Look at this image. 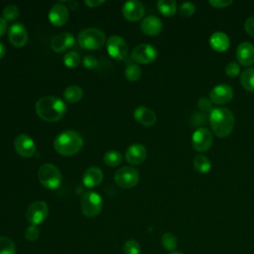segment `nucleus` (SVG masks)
Masks as SVG:
<instances>
[{
  "label": "nucleus",
  "mask_w": 254,
  "mask_h": 254,
  "mask_svg": "<svg viewBox=\"0 0 254 254\" xmlns=\"http://www.w3.org/2000/svg\"><path fill=\"white\" fill-rule=\"evenodd\" d=\"M37 114L44 120L55 122L60 120L65 113V103L57 96L46 95L41 97L35 105Z\"/></svg>",
  "instance_id": "f257e3e1"
},
{
  "label": "nucleus",
  "mask_w": 254,
  "mask_h": 254,
  "mask_svg": "<svg viewBox=\"0 0 254 254\" xmlns=\"http://www.w3.org/2000/svg\"><path fill=\"white\" fill-rule=\"evenodd\" d=\"M209 123L213 133L217 137L225 138L233 130L234 117L229 109L224 107H217L210 111Z\"/></svg>",
  "instance_id": "f03ea898"
},
{
  "label": "nucleus",
  "mask_w": 254,
  "mask_h": 254,
  "mask_svg": "<svg viewBox=\"0 0 254 254\" xmlns=\"http://www.w3.org/2000/svg\"><path fill=\"white\" fill-rule=\"evenodd\" d=\"M82 146V137L73 130H66L60 133L54 141L56 151L63 156H72L79 152Z\"/></svg>",
  "instance_id": "7ed1b4c3"
},
{
  "label": "nucleus",
  "mask_w": 254,
  "mask_h": 254,
  "mask_svg": "<svg viewBox=\"0 0 254 254\" xmlns=\"http://www.w3.org/2000/svg\"><path fill=\"white\" fill-rule=\"evenodd\" d=\"M78 44L86 50H97L101 48L105 41V34L96 28H86L79 32L77 36Z\"/></svg>",
  "instance_id": "20e7f679"
},
{
  "label": "nucleus",
  "mask_w": 254,
  "mask_h": 254,
  "mask_svg": "<svg viewBox=\"0 0 254 254\" xmlns=\"http://www.w3.org/2000/svg\"><path fill=\"white\" fill-rule=\"evenodd\" d=\"M38 178L40 183L49 190H55L62 184V173L57 166L47 163L40 167L38 171Z\"/></svg>",
  "instance_id": "39448f33"
},
{
  "label": "nucleus",
  "mask_w": 254,
  "mask_h": 254,
  "mask_svg": "<svg viewBox=\"0 0 254 254\" xmlns=\"http://www.w3.org/2000/svg\"><path fill=\"white\" fill-rule=\"evenodd\" d=\"M102 206H103L102 198L95 191L88 190L81 197V200H80L81 211L87 217L97 216L101 212Z\"/></svg>",
  "instance_id": "423d86ee"
},
{
  "label": "nucleus",
  "mask_w": 254,
  "mask_h": 254,
  "mask_svg": "<svg viewBox=\"0 0 254 254\" xmlns=\"http://www.w3.org/2000/svg\"><path fill=\"white\" fill-rule=\"evenodd\" d=\"M140 176L137 169L130 166H124L117 170L114 176L116 185L122 189H130L136 186L139 182Z\"/></svg>",
  "instance_id": "0eeeda50"
},
{
  "label": "nucleus",
  "mask_w": 254,
  "mask_h": 254,
  "mask_svg": "<svg viewBox=\"0 0 254 254\" xmlns=\"http://www.w3.org/2000/svg\"><path fill=\"white\" fill-rule=\"evenodd\" d=\"M49 207L43 200H36L32 202L26 211V218L31 225H38L42 223L48 216Z\"/></svg>",
  "instance_id": "6e6552de"
},
{
  "label": "nucleus",
  "mask_w": 254,
  "mask_h": 254,
  "mask_svg": "<svg viewBox=\"0 0 254 254\" xmlns=\"http://www.w3.org/2000/svg\"><path fill=\"white\" fill-rule=\"evenodd\" d=\"M106 49L109 56L118 61L124 60L128 56L129 52L126 41L122 37L117 35H113L108 38L106 43Z\"/></svg>",
  "instance_id": "1a4fd4ad"
},
{
  "label": "nucleus",
  "mask_w": 254,
  "mask_h": 254,
  "mask_svg": "<svg viewBox=\"0 0 254 254\" xmlns=\"http://www.w3.org/2000/svg\"><path fill=\"white\" fill-rule=\"evenodd\" d=\"M156 48L150 44H141L136 46L131 52V59L138 64H150L157 58Z\"/></svg>",
  "instance_id": "9d476101"
},
{
  "label": "nucleus",
  "mask_w": 254,
  "mask_h": 254,
  "mask_svg": "<svg viewBox=\"0 0 254 254\" xmlns=\"http://www.w3.org/2000/svg\"><path fill=\"white\" fill-rule=\"evenodd\" d=\"M212 141H213V136L211 132L204 127H200L196 129L191 136L192 147L197 152L207 151L212 145Z\"/></svg>",
  "instance_id": "9b49d317"
},
{
  "label": "nucleus",
  "mask_w": 254,
  "mask_h": 254,
  "mask_svg": "<svg viewBox=\"0 0 254 254\" xmlns=\"http://www.w3.org/2000/svg\"><path fill=\"white\" fill-rule=\"evenodd\" d=\"M14 147L16 152L24 158H30L36 154L34 141L27 134H19L14 140Z\"/></svg>",
  "instance_id": "f8f14e48"
},
{
  "label": "nucleus",
  "mask_w": 254,
  "mask_h": 254,
  "mask_svg": "<svg viewBox=\"0 0 254 254\" xmlns=\"http://www.w3.org/2000/svg\"><path fill=\"white\" fill-rule=\"evenodd\" d=\"M8 37L10 43L17 47L21 48L25 46L28 42V32L26 27L22 23H14L10 26L8 31Z\"/></svg>",
  "instance_id": "ddd939ff"
},
{
  "label": "nucleus",
  "mask_w": 254,
  "mask_h": 254,
  "mask_svg": "<svg viewBox=\"0 0 254 254\" xmlns=\"http://www.w3.org/2000/svg\"><path fill=\"white\" fill-rule=\"evenodd\" d=\"M209 97L212 103L214 104H225L229 102L233 97V89L230 85L222 83L214 86L210 93Z\"/></svg>",
  "instance_id": "4468645a"
},
{
  "label": "nucleus",
  "mask_w": 254,
  "mask_h": 254,
  "mask_svg": "<svg viewBox=\"0 0 254 254\" xmlns=\"http://www.w3.org/2000/svg\"><path fill=\"white\" fill-rule=\"evenodd\" d=\"M123 16L129 21L140 20L145 13L143 4L137 0H130L123 4L122 6Z\"/></svg>",
  "instance_id": "2eb2a0df"
},
{
  "label": "nucleus",
  "mask_w": 254,
  "mask_h": 254,
  "mask_svg": "<svg viewBox=\"0 0 254 254\" xmlns=\"http://www.w3.org/2000/svg\"><path fill=\"white\" fill-rule=\"evenodd\" d=\"M74 45V37L71 33L64 32L55 36L51 42V48L56 53H62Z\"/></svg>",
  "instance_id": "dca6fc26"
},
{
  "label": "nucleus",
  "mask_w": 254,
  "mask_h": 254,
  "mask_svg": "<svg viewBox=\"0 0 254 254\" xmlns=\"http://www.w3.org/2000/svg\"><path fill=\"white\" fill-rule=\"evenodd\" d=\"M236 59L242 65H251L254 64V46L248 42H243L236 49Z\"/></svg>",
  "instance_id": "f3484780"
},
{
  "label": "nucleus",
  "mask_w": 254,
  "mask_h": 254,
  "mask_svg": "<svg viewBox=\"0 0 254 254\" xmlns=\"http://www.w3.org/2000/svg\"><path fill=\"white\" fill-rule=\"evenodd\" d=\"M49 20L55 26H63L68 20V10L62 3H56L49 12Z\"/></svg>",
  "instance_id": "a211bd4d"
},
{
  "label": "nucleus",
  "mask_w": 254,
  "mask_h": 254,
  "mask_svg": "<svg viewBox=\"0 0 254 254\" xmlns=\"http://www.w3.org/2000/svg\"><path fill=\"white\" fill-rule=\"evenodd\" d=\"M125 157H126L127 162H129L130 164L139 165L146 160L147 150L143 145H141L139 143L132 144L126 150Z\"/></svg>",
  "instance_id": "6ab92c4d"
},
{
  "label": "nucleus",
  "mask_w": 254,
  "mask_h": 254,
  "mask_svg": "<svg viewBox=\"0 0 254 254\" xmlns=\"http://www.w3.org/2000/svg\"><path fill=\"white\" fill-rule=\"evenodd\" d=\"M163 29V24L160 18L154 15L147 16L141 22V30L144 34L149 36H156L161 33Z\"/></svg>",
  "instance_id": "aec40b11"
},
{
  "label": "nucleus",
  "mask_w": 254,
  "mask_h": 254,
  "mask_svg": "<svg viewBox=\"0 0 254 254\" xmlns=\"http://www.w3.org/2000/svg\"><path fill=\"white\" fill-rule=\"evenodd\" d=\"M103 180V173L101 169L97 167H89L85 170L82 176L83 185L87 188H94L98 186Z\"/></svg>",
  "instance_id": "412c9836"
},
{
  "label": "nucleus",
  "mask_w": 254,
  "mask_h": 254,
  "mask_svg": "<svg viewBox=\"0 0 254 254\" xmlns=\"http://www.w3.org/2000/svg\"><path fill=\"white\" fill-rule=\"evenodd\" d=\"M133 115L134 118L144 126H152L157 120L156 113L146 106H138L134 110Z\"/></svg>",
  "instance_id": "4be33fe9"
},
{
  "label": "nucleus",
  "mask_w": 254,
  "mask_h": 254,
  "mask_svg": "<svg viewBox=\"0 0 254 254\" xmlns=\"http://www.w3.org/2000/svg\"><path fill=\"white\" fill-rule=\"evenodd\" d=\"M210 47L216 52H225L230 45L229 38L222 32H215L209 38Z\"/></svg>",
  "instance_id": "5701e85b"
},
{
  "label": "nucleus",
  "mask_w": 254,
  "mask_h": 254,
  "mask_svg": "<svg viewBox=\"0 0 254 254\" xmlns=\"http://www.w3.org/2000/svg\"><path fill=\"white\" fill-rule=\"evenodd\" d=\"M82 95H83V91H82L81 87H79L78 85H75V84L67 86L64 91V97L69 103L77 102L78 100L81 99Z\"/></svg>",
  "instance_id": "b1692460"
},
{
  "label": "nucleus",
  "mask_w": 254,
  "mask_h": 254,
  "mask_svg": "<svg viewBox=\"0 0 254 254\" xmlns=\"http://www.w3.org/2000/svg\"><path fill=\"white\" fill-rule=\"evenodd\" d=\"M157 8L165 17H172L177 12V3L173 0H160L157 3Z\"/></svg>",
  "instance_id": "393cba45"
},
{
  "label": "nucleus",
  "mask_w": 254,
  "mask_h": 254,
  "mask_svg": "<svg viewBox=\"0 0 254 254\" xmlns=\"http://www.w3.org/2000/svg\"><path fill=\"white\" fill-rule=\"evenodd\" d=\"M240 81L243 88L254 92V67L245 69L240 76Z\"/></svg>",
  "instance_id": "a878e982"
},
{
  "label": "nucleus",
  "mask_w": 254,
  "mask_h": 254,
  "mask_svg": "<svg viewBox=\"0 0 254 254\" xmlns=\"http://www.w3.org/2000/svg\"><path fill=\"white\" fill-rule=\"evenodd\" d=\"M193 167L200 174H206L211 168V163L209 159L203 155H197L193 159Z\"/></svg>",
  "instance_id": "bb28decb"
},
{
  "label": "nucleus",
  "mask_w": 254,
  "mask_h": 254,
  "mask_svg": "<svg viewBox=\"0 0 254 254\" xmlns=\"http://www.w3.org/2000/svg\"><path fill=\"white\" fill-rule=\"evenodd\" d=\"M104 163L109 167H116L122 162V155L116 150H110L104 154Z\"/></svg>",
  "instance_id": "cd10ccee"
},
{
  "label": "nucleus",
  "mask_w": 254,
  "mask_h": 254,
  "mask_svg": "<svg viewBox=\"0 0 254 254\" xmlns=\"http://www.w3.org/2000/svg\"><path fill=\"white\" fill-rule=\"evenodd\" d=\"M125 77L130 81L138 80L141 77L142 71L138 64H127L125 70H124Z\"/></svg>",
  "instance_id": "c85d7f7f"
},
{
  "label": "nucleus",
  "mask_w": 254,
  "mask_h": 254,
  "mask_svg": "<svg viewBox=\"0 0 254 254\" xmlns=\"http://www.w3.org/2000/svg\"><path fill=\"white\" fill-rule=\"evenodd\" d=\"M16 245L14 241L6 236H0V254H15Z\"/></svg>",
  "instance_id": "c756f323"
},
{
  "label": "nucleus",
  "mask_w": 254,
  "mask_h": 254,
  "mask_svg": "<svg viewBox=\"0 0 254 254\" xmlns=\"http://www.w3.org/2000/svg\"><path fill=\"white\" fill-rule=\"evenodd\" d=\"M162 245L167 251L173 252L177 248V245H178L177 237L171 232L164 233L162 236Z\"/></svg>",
  "instance_id": "7c9ffc66"
},
{
  "label": "nucleus",
  "mask_w": 254,
  "mask_h": 254,
  "mask_svg": "<svg viewBox=\"0 0 254 254\" xmlns=\"http://www.w3.org/2000/svg\"><path fill=\"white\" fill-rule=\"evenodd\" d=\"M64 64V65H66L67 67H75L79 64L80 63V56L77 52H67L64 58H63Z\"/></svg>",
  "instance_id": "2f4dec72"
},
{
  "label": "nucleus",
  "mask_w": 254,
  "mask_h": 254,
  "mask_svg": "<svg viewBox=\"0 0 254 254\" xmlns=\"http://www.w3.org/2000/svg\"><path fill=\"white\" fill-rule=\"evenodd\" d=\"M2 14H3V18L6 21H12V20H15L18 18L19 14H20V10L16 5L10 4V5H7L3 9Z\"/></svg>",
  "instance_id": "473e14b6"
},
{
  "label": "nucleus",
  "mask_w": 254,
  "mask_h": 254,
  "mask_svg": "<svg viewBox=\"0 0 254 254\" xmlns=\"http://www.w3.org/2000/svg\"><path fill=\"white\" fill-rule=\"evenodd\" d=\"M140 244L134 239L127 240L123 246L125 254H140Z\"/></svg>",
  "instance_id": "72a5a7b5"
},
{
  "label": "nucleus",
  "mask_w": 254,
  "mask_h": 254,
  "mask_svg": "<svg viewBox=\"0 0 254 254\" xmlns=\"http://www.w3.org/2000/svg\"><path fill=\"white\" fill-rule=\"evenodd\" d=\"M179 11H180L181 16L188 18V17H190V16L194 13V11H195V6H194V4H192L191 2H185V3H183V4L180 6Z\"/></svg>",
  "instance_id": "f704fd0d"
},
{
  "label": "nucleus",
  "mask_w": 254,
  "mask_h": 254,
  "mask_svg": "<svg viewBox=\"0 0 254 254\" xmlns=\"http://www.w3.org/2000/svg\"><path fill=\"white\" fill-rule=\"evenodd\" d=\"M40 231L36 225H30L25 229V237L27 240L34 242L38 239Z\"/></svg>",
  "instance_id": "c9c22d12"
},
{
  "label": "nucleus",
  "mask_w": 254,
  "mask_h": 254,
  "mask_svg": "<svg viewBox=\"0 0 254 254\" xmlns=\"http://www.w3.org/2000/svg\"><path fill=\"white\" fill-rule=\"evenodd\" d=\"M240 72V67L238 65V64L234 63V62H231L229 64H226L225 66V73L230 76V77H235L239 74Z\"/></svg>",
  "instance_id": "e433bc0d"
},
{
  "label": "nucleus",
  "mask_w": 254,
  "mask_h": 254,
  "mask_svg": "<svg viewBox=\"0 0 254 254\" xmlns=\"http://www.w3.org/2000/svg\"><path fill=\"white\" fill-rule=\"evenodd\" d=\"M82 64L86 68H95L98 65V62L96 60V58H94L91 55H86L83 60H82Z\"/></svg>",
  "instance_id": "4c0bfd02"
},
{
  "label": "nucleus",
  "mask_w": 254,
  "mask_h": 254,
  "mask_svg": "<svg viewBox=\"0 0 254 254\" xmlns=\"http://www.w3.org/2000/svg\"><path fill=\"white\" fill-rule=\"evenodd\" d=\"M244 28L248 35L254 37V16H251L246 20Z\"/></svg>",
  "instance_id": "58836bf2"
},
{
  "label": "nucleus",
  "mask_w": 254,
  "mask_h": 254,
  "mask_svg": "<svg viewBox=\"0 0 254 254\" xmlns=\"http://www.w3.org/2000/svg\"><path fill=\"white\" fill-rule=\"evenodd\" d=\"M209 4L214 8H226L232 4L231 0H210Z\"/></svg>",
  "instance_id": "ea45409f"
},
{
  "label": "nucleus",
  "mask_w": 254,
  "mask_h": 254,
  "mask_svg": "<svg viewBox=\"0 0 254 254\" xmlns=\"http://www.w3.org/2000/svg\"><path fill=\"white\" fill-rule=\"evenodd\" d=\"M198 106L202 111H211V104L206 98H201L198 101Z\"/></svg>",
  "instance_id": "a19ab883"
},
{
  "label": "nucleus",
  "mask_w": 254,
  "mask_h": 254,
  "mask_svg": "<svg viewBox=\"0 0 254 254\" xmlns=\"http://www.w3.org/2000/svg\"><path fill=\"white\" fill-rule=\"evenodd\" d=\"M84 3H85L88 7L94 8V7H97V6H100L101 4H103V3H104V0H85Z\"/></svg>",
  "instance_id": "79ce46f5"
},
{
  "label": "nucleus",
  "mask_w": 254,
  "mask_h": 254,
  "mask_svg": "<svg viewBox=\"0 0 254 254\" xmlns=\"http://www.w3.org/2000/svg\"><path fill=\"white\" fill-rule=\"evenodd\" d=\"M7 30V22L3 17H0V36H2Z\"/></svg>",
  "instance_id": "37998d69"
},
{
  "label": "nucleus",
  "mask_w": 254,
  "mask_h": 254,
  "mask_svg": "<svg viewBox=\"0 0 254 254\" xmlns=\"http://www.w3.org/2000/svg\"><path fill=\"white\" fill-rule=\"evenodd\" d=\"M5 55V46L2 42H0V59H2Z\"/></svg>",
  "instance_id": "c03bdc74"
},
{
  "label": "nucleus",
  "mask_w": 254,
  "mask_h": 254,
  "mask_svg": "<svg viewBox=\"0 0 254 254\" xmlns=\"http://www.w3.org/2000/svg\"><path fill=\"white\" fill-rule=\"evenodd\" d=\"M170 254H183V253L182 252H178V251H173Z\"/></svg>",
  "instance_id": "a18cd8bd"
}]
</instances>
